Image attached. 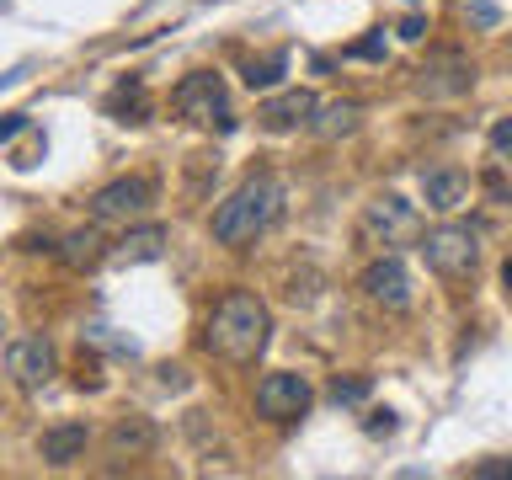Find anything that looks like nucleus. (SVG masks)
Wrapping results in <instances>:
<instances>
[{
	"label": "nucleus",
	"instance_id": "nucleus-1",
	"mask_svg": "<svg viewBox=\"0 0 512 480\" xmlns=\"http://www.w3.org/2000/svg\"><path fill=\"white\" fill-rule=\"evenodd\" d=\"M267 331H272L267 304L256 294H246V288H230V294L214 304V315H208L203 347L224 363H256L267 347Z\"/></svg>",
	"mask_w": 512,
	"mask_h": 480
},
{
	"label": "nucleus",
	"instance_id": "nucleus-2",
	"mask_svg": "<svg viewBox=\"0 0 512 480\" xmlns=\"http://www.w3.org/2000/svg\"><path fill=\"white\" fill-rule=\"evenodd\" d=\"M283 214V187L272 176H251L240 182L230 198L214 208V240L219 246H246L262 230H272V219Z\"/></svg>",
	"mask_w": 512,
	"mask_h": 480
},
{
	"label": "nucleus",
	"instance_id": "nucleus-3",
	"mask_svg": "<svg viewBox=\"0 0 512 480\" xmlns=\"http://www.w3.org/2000/svg\"><path fill=\"white\" fill-rule=\"evenodd\" d=\"M422 256L443 283H459L480 267V235L470 224H438V230L422 235Z\"/></svg>",
	"mask_w": 512,
	"mask_h": 480
},
{
	"label": "nucleus",
	"instance_id": "nucleus-4",
	"mask_svg": "<svg viewBox=\"0 0 512 480\" xmlns=\"http://www.w3.org/2000/svg\"><path fill=\"white\" fill-rule=\"evenodd\" d=\"M171 107L182 112L187 123H198V128H230V91H224V80L214 70H192L176 80V91H171Z\"/></svg>",
	"mask_w": 512,
	"mask_h": 480
},
{
	"label": "nucleus",
	"instance_id": "nucleus-5",
	"mask_svg": "<svg viewBox=\"0 0 512 480\" xmlns=\"http://www.w3.org/2000/svg\"><path fill=\"white\" fill-rule=\"evenodd\" d=\"M422 230V214H416V203H406L400 192H384L363 208V240L368 246H406L416 240Z\"/></svg>",
	"mask_w": 512,
	"mask_h": 480
},
{
	"label": "nucleus",
	"instance_id": "nucleus-6",
	"mask_svg": "<svg viewBox=\"0 0 512 480\" xmlns=\"http://www.w3.org/2000/svg\"><path fill=\"white\" fill-rule=\"evenodd\" d=\"M310 379L294 374V368H278V374H262V384H256V416H267V422H299L304 411H310Z\"/></svg>",
	"mask_w": 512,
	"mask_h": 480
},
{
	"label": "nucleus",
	"instance_id": "nucleus-7",
	"mask_svg": "<svg viewBox=\"0 0 512 480\" xmlns=\"http://www.w3.org/2000/svg\"><path fill=\"white\" fill-rule=\"evenodd\" d=\"M358 288H363L368 304H379V310H390V315H406L411 304H416L411 272H406V262H400V256H379V262H368L363 278H358Z\"/></svg>",
	"mask_w": 512,
	"mask_h": 480
},
{
	"label": "nucleus",
	"instance_id": "nucleus-8",
	"mask_svg": "<svg viewBox=\"0 0 512 480\" xmlns=\"http://www.w3.org/2000/svg\"><path fill=\"white\" fill-rule=\"evenodd\" d=\"M6 374L16 390H43L48 379L59 374V358H54V342L48 336H11L6 342Z\"/></svg>",
	"mask_w": 512,
	"mask_h": 480
},
{
	"label": "nucleus",
	"instance_id": "nucleus-9",
	"mask_svg": "<svg viewBox=\"0 0 512 480\" xmlns=\"http://www.w3.org/2000/svg\"><path fill=\"white\" fill-rule=\"evenodd\" d=\"M150 203H155V182H150V176H118V182H107L91 198V219L96 224H128V219L150 214Z\"/></svg>",
	"mask_w": 512,
	"mask_h": 480
},
{
	"label": "nucleus",
	"instance_id": "nucleus-10",
	"mask_svg": "<svg viewBox=\"0 0 512 480\" xmlns=\"http://www.w3.org/2000/svg\"><path fill=\"white\" fill-rule=\"evenodd\" d=\"M315 107H320V96H315V91H304V86H294V91L267 96V102L256 107V123H262L267 134H288V128H310Z\"/></svg>",
	"mask_w": 512,
	"mask_h": 480
},
{
	"label": "nucleus",
	"instance_id": "nucleus-11",
	"mask_svg": "<svg viewBox=\"0 0 512 480\" xmlns=\"http://www.w3.org/2000/svg\"><path fill=\"white\" fill-rule=\"evenodd\" d=\"M416 86H422L427 96H459L475 86V70L470 59L459 54V48H443V54H432L422 70H416Z\"/></svg>",
	"mask_w": 512,
	"mask_h": 480
},
{
	"label": "nucleus",
	"instance_id": "nucleus-12",
	"mask_svg": "<svg viewBox=\"0 0 512 480\" xmlns=\"http://www.w3.org/2000/svg\"><path fill=\"white\" fill-rule=\"evenodd\" d=\"M422 203L432 214H459L464 203H470V176L459 166H432L422 171Z\"/></svg>",
	"mask_w": 512,
	"mask_h": 480
},
{
	"label": "nucleus",
	"instance_id": "nucleus-13",
	"mask_svg": "<svg viewBox=\"0 0 512 480\" xmlns=\"http://www.w3.org/2000/svg\"><path fill=\"white\" fill-rule=\"evenodd\" d=\"M86 443H91L86 422H59V427H48L38 438V459L54 464V470H64V464H75L80 454H86Z\"/></svg>",
	"mask_w": 512,
	"mask_h": 480
},
{
	"label": "nucleus",
	"instance_id": "nucleus-14",
	"mask_svg": "<svg viewBox=\"0 0 512 480\" xmlns=\"http://www.w3.org/2000/svg\"><path fill=\"white\" fill-rule=\"evenodd\" d=\"M118 267H139V262H160L166 256V230L160 224H139V230H123V240L107 251Z\"/></svg>",
	"mask_w": 512,
	"mask_h": 480
},
{
	"label": "nucleus",
	"instance_id": "nucleus-15",
	"mask_svg": "<svg viewBox=\"0 0 512 480\" xmlns=\"http://www.w3.org/2000/svg\"><path fill=\"white\" fill-rule=\"evenodd\" d=\"M107 443H112V454L139 459V454H150V448H155V422H150V416H139V411H128V416L112 422Z\"/></svg>",
	"mask_w": 512,
	"mask_h": 480
},
{
	"label": "nucleus",
	"instance_id": "nucleus-16",
	"mask_svg": "<svg viewBox=\"0 0 512 480\" xmlns=\"http://www.w3.org/2000/svg\"><path fill=\"white\" fill-rule=\"evenodd\" d=\"M358 118H363L358 102H320L310 118V134L315 139H347V134H358Z\"/></svg>",
	"mask_w": 512,
	"mask_h": 480
},
{
	"label": "nucleus",
	"instance_id": "nucleus-17",
	"mask_svg": "<svg viewBox=\"0 0 512 480\" xmlns=\"http://www.w3.org/2000/svg\"><path fill=\"white\" fill-rule=\"evenodd\" d=\"M107 107L118 112L123 123H144V112H150V96H144V80H139V75H128L123 86L107 96Z\"/></svg>",
	"mask_w": 512,
	"mask_h": 480
},
{
	"label": "nucleus",
	"instance_id": "nucleus-18",
	"mask_svg": "<svg viewBox=\"0 0 512 480\" xmlns=\"http://www.w3.org/2000/svg\"><path fill=\"white\" fill-rule=\"evenodd\" d=\"M283 70H288V54H283V48H278V54H267V59H251V64H246V86H251V91H272V86L283 80Z\"/></svg>",
	"mask_w": 512,
	"mask_h": 480
},
{
	"label": "nucleus",
	"instance_id": "nucleus-19",
	"mask_svg": "<svg viewBox=\"0 0 512 480\" xmlns=\"http://www.w3.org/2000/svg\"><path fill=\"white\" fill-rule=\"evenodd\" d=\"M64 262H70V267H96V262H102V235H96V230H75L70 240H64Z\"/></svg>",
	"mask_w": 512,
	"mask_h": 480
},
{
	"label": "nucleus",
	"instance_id": "nucleus-20",
	"mask_svg": "<svg viewBox=\"0 0 512 480\" xmlns=\"http://www.w3.org/2000/svg\"><path fill=\"white\" fill-rule=\"evenodd\" d=\"M363 395H368V379H336V384H331V400H336V406H342V400H347V406H358Z\"/></svg>",
	"mask_w": 512,
	"mask_h": 480
},
{
	"label": "nucleus",
	"instance_id": "nucleus-21",
	"mask_svg": "<svg viewBox=\"0 0 512 480\" xmlns=\"http://www.w3.org/2000/svg\"><path fill=\"white\" fill-rule=\"evenodd\" d=\"M491 150L502 155V160H512V118H496L491 123Z\"/></svg>",
	"mask_w": 512,
	"mask_h": 480
},
{
	"label": "nucleus",
	"instance_id": "nucleus-22",
	"mask_svg": "<svg viewBox=\"0 0 512 480\" xmlns=\"http://www.w3.org/2000/svg\"><path fill=\"white\" fill-rule=\"evenodd\" d=\"M347 59H384V32H374V38H363V43H352Z\"/></svg>",
	"mask_w": 512,
	"mask_h": 480
},
{
	"label": "nucleus",
	"instance_id": "nucleus-23",
	"mask_svg": "<svg viewBox=\"0 0 512 480\" xmlns=\"http://www.w3.org/2000/svg\"><path fill=\"white\" fill-rule=\"evenodd\" d=\"M470 475L475 480H502V475H512V459H486V464H475Z\"/></svg>",
	"mask_w": 512,
	"mask_h": 480
},
{
	"label": "nucleus",
	"instance_id": "nucleus-24",
	"mask_svg": "<svg viewBox=\"0 0 512 480\" xmlns=\"http://www.w3.org/2000/svg\"><path fill=\"white\" fill-rule=\"evenodd\" d=\"M368 432H395V416L390 411H368Z\"/></svg>",
	"mask_w": 512,
	"mask_h": 480
},
{
	"label": "nucleus",
	"instance_id": "nucleus-25",
	"mask_svg": "<svg viewBox=\"0 0 512 480\" xmlns=\"http://www.w3.org/2000/svg\"><path fill=\"white\" fill-rule=\"evenodd\" d=\"M422 32H427V22H422V16H406V22H400V38H422Z\"/></svg>",
	"mask_w": 512,
	"mask_h": 480
},
{
	"label": "nucleus",
	"instance_id": "nucleus-26",
	"mask_svg": "<svg viewBox=\"0 0 512 480\" xmlns=\"http://www.w3.org/2000/svg\"><path fill=\"white\" fill-rule=\"evenodd\" d=\"M22 128H27V118H22V112H11V118H6V128H0V139H16V134H22Z\"/></svg>",
	"mask_w": 512,
	"mask_h": 480
},
{
	"label": "nucleus",
	"instance_id": "nucleus-27",
	"mask_svg": "<svg viewBox=\"0 0 512 480\" xmlns=\"http://www.w3.org/2000/svg\"><path fill=\"white\" fill-rule=\"evenodd\" d=\"M475 22H486V27L496 22V6H491V0H475Z\"/></svg>",
	"mask_w": 512,
	"mask_h": 480
},
{
	"label": "nucleus",
	"instance_id": "nucleus-28",
	"mask_svg": "<svg viewBox=\"0 0 512 480\" xmlns=\"http://www.w3.org/2000/svg\"><path fill=\"white\" fill-rule=\"evenodd\" d=\"M502 283H507V294H512V256H507V267H502Z\"/></svg>",
	"mask_w": 512,
	"mask_h": 480
}]
</instances>
